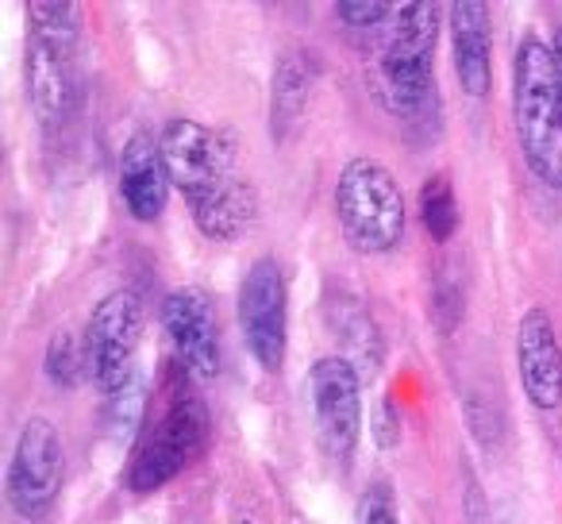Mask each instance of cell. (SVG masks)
I'll return each instance as SVG.
<instances>
[{
	"label": "cell",
	"instance_id": "obj_1",
	"mask_svg": "<svg viewBox=\"0 0 562 524\" xmlns=\"http://www.w3.org/2000/svg\"><path fill=\"white\" fill-rule=\"evenodd\" d=\"M513 124L520 155L543 186L562 189V86L551 43L528 40L513 58Z\"/></svg>",
	"mask_w": 562,
	"mask_h": 524
},
{
	"label": "cell",
	"instance_id": "obj_2",
	"mask_svg": "<svg viewBox=\"0 0 562 524\" xmlns=\"http://www.w3.org/2000/svg\"><path fill=\"white\" fill-rule=\"evenodd\" d=\"M336 216L359 255H385L405 235V193L378 158H351L336 181Z\"/></svg>",
	"mask_w": 562,
	"mask_h": 524
},
{
	"label": "cell",
	"instance_id": "obj_3",
	"mask_svg": "<svg viewBox=\"0 0 562 524\" xmlns=\"http://www.w3.org/2000/svg\"><path fill=\"white\" fill-rule=\"evenodd\" d=\"M436 40L439 4L413 0L401 4L390 43L382 51V89L397 116H420L436 97Z\"/></svg>",
	"mask_w": 562,
	"mask_h": 524
},
{
	"label": "cell",
	"instance_id": "obj_4",
	"mask_svg": "<svg viewBox=\"0 0 562 524\" xmlns=\"http://www.w3.org/2000/svg\"><path fill=\"white\" fill-rule=\"evenodd\" d=\"M209 432V405L196 393H178L170 401V409L162 413V421H158V428L147 436V444L135 451L132 470H127V486L135 493L162 490L166 482H173L204 451Z\"/></svg>",
	"mask_w": 562,
	"mask_h": 524
},
{
	"label": "cell",
	"instance_id": "obj_5",
	"mask_svg": "<svg viewBox=\"0 0 562 524\" xmlns=\"http://www.w3.org/2000/svg\"><path fill=\"white\" fill-rule=\"evenodd\" d=\"M239 328L266 375H278L290 352V286L273 255L255 258L239 286Z\"/></svg>",
	"mask_w": 562,
	"mask_h": 524
},
{
	"label": "cell",
	"instance_id": "obj_6",
	"mask_svg": "<svg viewBox=\"0 0 562 524\" xmlns=\"http://www.w3.org/2000/svg\"><path fill=\"white\" fill-rule=\"evenodd\" d=\"M305 386L324 455L347 467L362 436V375L344 355H324L308 367Z\"/></svg>",
	"mask_w": 562,
	"mask_h": 524
},
{
	"label": "cell",
	"instance_id": "obj_7",
	"mask_svg": "<svg viewBox=\"0 0 562 524\" xmlns=\"http://www.w3.org/2000/svg\"><path fill=\"white\" fill-rule=\"evenodd\" d=\"M143 339V301L135 290H112L97 301L93 316L86 324V367L89 378L109 393L139 375L135 352Z\"/></svg>",
	"mask_w": 562,
	"mask_h": 524
},
{
	"label": "cell",
	"instance_id": "obj_8",
	"mask_svg": "<svg viewBox=\"0 0 562 524\" xmlns=\"http://www.w3.org/2000/svg\"><path fill=\"white\" fill-rule=\"evenodd\" d=\"M162 143V158H166V170H170V181L181 197L189 201V209L201 201H209L212 193L227 186L235 178L232 170V143L224 140L220 132L212 127L196 124V120H170L158 135Z\"/></svg>",
	"mask_w": 562,
	"mask_h": 524
},
{
	"label": "cell",
	"instance_id": "obj_9",
	"mask_svg": "<svg viewBox=\"0 0 562 524\" xmlns=\"http://www.w3.org/2000/svg\"><path fill=\"white\" fill-rule=\"evenodd\" d=\"M63 436H58L55 421L47 416H32L20 428L16 447H12L9 475H4V493L9 505L16 509L24 521L43 516L55 505L58 490H63Z\"/></svg>",
	"mask_w": 562,
	"mask_h": 524
},
{
	"label": "cell",
	"instance_id": "obj_10",
	"mask_svg": "<svg viewBox=\"0 0 562 524\" xmlns=\"http://www.w3.org/2000/svg\"><path fill=\"white\" fill-rule=\"evenodd\" d=\"M162 328L186 375L196 382H212L220 375V321L209 293L196 286L173 290L162 301Z\"/></svg>",
	"mask_w": 562,
	"mask_h": 524
},
{
	"label": "cell",
	"instance_id": "obj_11",
	"mask_svg": "<svg viewBox=\"0 0 562 524\" xmlns=\"http://www.w3.org/2000/svg\"><path fill=\"white\" fill-rule=\"evenodd\" d=\"M516 375L539 413L562 409V344L547 309H528L516 324Z\"/></svg>",
	"mask_w": 562,
	"mask_h": 524
},
{
	"label": "cell",
	"instance_id": "obj_12",
	"mask_svg": "<svg viewBox=\"0 0 562 524\" xmlns=\"http://www.w3.org/2000/svg\"><path fill=\"white\" fill-rule=\"evenodd\" d=\"M170 189L173 181L170 170H166L162 143L150 140V135H132L124 143V155H120V197H124V209L139 224H155L166 212Z\"/></svg>",
	"mask_w": 562,
	"mask_h": 524
},
{
	"label": "cell",
	"instance_id": "obj_13",
	"mask_svg": "<svg viewBox=\"0 0 562 524\" xmlns=\"http://www.w3.org/2000/svg\"><path fill=\"white\" fill-rule=\"evenodd\" d=\"M27 101H32L35 116L47 127L63 124L74 112V97H78V74H74V51L50 47L43 40L27 35Z\"/></svg>",
	"mask_w": 562,
	"mask_h": 524
},
{
	"label": "cell",
	"instance_id": "obj_14",
	"mask_svg": "<svg viewBox=\"0 0 562 524\" xmlns=\"http://www.w3.org/2000/svg\"><path fill=\"white\" fill-rule=\"evenodd\" d=\"M447 24H451V58H454V78H459L462 93L485 97L493 81L490 4H482V0H454Z\"/></svg>",
	"mask_w": 562,
	"mask_h": 524
},
{
	"label": "cell",
	"instance_id": "obj_15",
	"mask_svg": "<svg viewBox=\"0 0 562 524\" xmlns=\"http://www.w3.org/2000/svg\"><path fill=\"white\" fill-rule=\"evenodd\" d=\"M324 321H328V332L336 336L339 355H344L362 378L382 370V359H385L382 328H378L374 313H370L359 298H351V293H331V298L324 301Z\"/></svg>",
	"mask_w": 562,
	"mask_h": 524
},
{
	"label": "cell",
	"instance_id": "obj_16",
	"mask_svg": "<svg viewBox=\"0 0 562 524\" xmlns=\"http://www.w3.org/2000/svg\"><path fill=\"white\" fill-rule=\"evenodd\" d=\"M316 66L313 58H305L301 51H285L273 66V86H270V135L273 140H285L293 132V124L301 120L313 93Z\"/></svg>",
	"mask_w": 562,
	"mask_h": 524
},
{
	"label": "cell",
	"instance_id": "obj_17",
	"mask_svg": "<svg viewBox=\"0 0 562 524\" xmlns=\"http://www.w3.org/2000/svg\"><path fill=\"white\" fill-rule=\"evenodd\" d=\"M258 216V193L250 181L232 178L220 193H212L209 201L193 204V220L209 239H239Z\"/></svg>",
	"mask_w": 562,
	"mask_h": 524
},
{
	"label": "cell",
	"instance_id": "obj_18",
	"mask_svg": "<svg viewBox=\"0 0 562 524\" xmlns=\"http://www.w3.org/2000/svg\"><path fill=\"white\" fill-rule=\"evenodd\" d=\"M416 209H420L424 232L436 243H447L459 232V201H454V186L447 174H431V178L424 181L420 197H416Z\"/></svg>",
	"mask_w": 562,
	"mask_h": 524
},
{
	"label": "cell",
	"instance_id": "obj_19",
	"mask_svg": "<svg viewBox=\"0 0 562 524\" xmlns=\"http://www.w3.org/2000/svg\"><path fill=\"white\" fill-rule=\"evenodd\" d=\"M81 12L74 0H35L27 4V20H32V40H43L50 47L74 51L81 32Z\"/></svg>",
	"mask_w": 562,
	"mask_h": 524
},
{
	"label": "cell",
	"instance_id": "obj_20",
	"mask_svg": "<svg viewBox=\"0 0 562 524\" xmlns=\"http://www.w3.org/2000/svg\"><path fill=\"white\" fill-rule=\"evenodd\" d=\"M143 409H147V378L135 375L132 382H124L116 393L104 398V432L116 444H127L135 436V428H139Z\"/></svg>",
	"mask_w": 562,
	"mask_h": 524
},
{
	"label": "cell",
	"instance_id": "obj_21",
	"mask_svg": "<svg viewBox=\"0 0 562 524\" xmlns=\"http://www.w3.org/2000/svg\"><path fill=\"white\" fill-rule=\"evenodd\" d=\"M43 370L47 378L58 386V390H74L86 367V339H78L74 332H55L47 344V359H43Z\"/></svg>",
	"mask_w": 562,
	"mask_h": 524
},
{
	"label": "cell",
	"instance_id": "obj_22",
	"mask_svg": "<svg viewBox=\"0 0 562 524\" xmlns=\"http://www.w3.org/2000/svg\"><path fill=\"white\" fill-rule=\"evenodd\" d=\"M336 16L347 27H378L393 16V4H385V0H339Z\"/></svg>",
	"mask_w": 562,
	"mask_h": 524
},
{
	"label": "cell",
	"instance_id": "obj_23",
	"mask_svg": "<svg viewBox=\"0 0 562 524\" xmlns=\"http://www.w3.org/2000/svg\"><path fill=\"white\" fill-rule=\"evenodd\" d=\"M359 513H362V524H401L397 505H393V490L382 482L370 486V490L362 493Z\"/></svg>",
	"mask_w": 562,
	"mask_h": 524
},
{
	"label": "cell",
	"instance_id": "obj_24",
	"mask_svg": "<svg viewBox=\"0 0 562 524\" xmlns=\"http://www.w3.org/2000/svg\"><path fill=\"white\" fill-rule=\"evenodd\" d=\"M370 428H374V439L382 451H393V447L401 444V413L390 398L378 401V413H374V424H370Z\"/></svg>",
	"mask_w": 562,
	"mask_h": 524
},
{
	"label": "cell",
	"instance_id": "obj_25",
	"mask_svg": "<svg viewBox=\"0 0 562 524\" xmlns=\"http://www.w3.org/2000/svg\"><path fill=\"white\" fill-rule=\"evenodd\" d=\"M462 516H467V524H493L490 501H485V493H482V486H477L474 470H467V493H462Z\"/></svg>",
	"mask_w": 562,
	"mask_h": 524
},
{
	"label": "cell",
	"instance_id": "obj_26",
	"mask_svg": "<svg viewBox=\"0 0 562 524\" xmlns=\"http://www.w3.org/2000/svg\"><path fill=\"white\" fill-rule=\"evenodd\" d=\"M551 55H554V70H559V86H562V27H554V35H551Z\"/></svg>",
	"mask_w": 562,
	"mask_h": 524
}]
</instances>
